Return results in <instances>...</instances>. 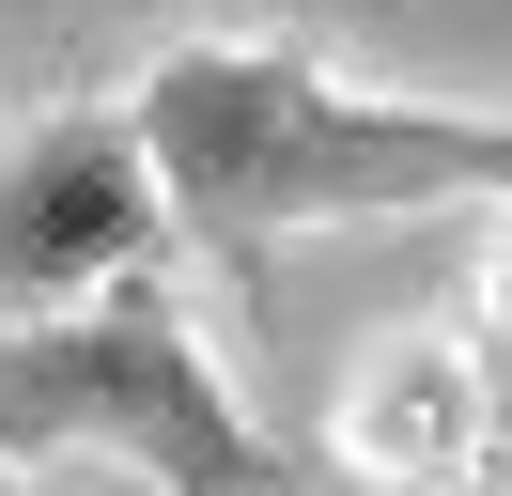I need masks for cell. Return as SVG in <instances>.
Wrapping results in <instances>:
<instances>
[{
  "label": "cell",
  "instance_id": "obj_1",
  "mask_svg": "<svg viewBox=\"0 0 512 496\" xmlns=\"http://www.w3.org/2000/svg\"><path fill=\"white\" fill-rule=\"evenodd\" d=\"M125 124H140V155H156L171 233H202L233 279H264L295 233L512 202V124L419 109V93H342L326 62L233 47V31H187V47L125 93Z\"/></svg>",
  "mask_w": 512,
  "mask_h": 496
},
{
  "label": "cell",
  "instance_id": "obj_2",
  "mask_svg": "<svg viewBox=\"0 0 512 496\" xmlns=\"http://www.w3.org/2000/svg\"><path fill=\"white\" fill-rule=\"evenodd\" d=\"M0 465H109V481H156V496H280V434L233 403V372L202 357V326L125 279L94 310H47V326H0Z\"/></svg>",
  "mask_w": 512,
  "mask_h": 496
},
{
  "label": "cell",
  "instance_id": "obj_3",
  "mask_svg": "<svg viewBox=\"0 0 512 496\" xmlns=\"http://www.w3.org/2000/svg\"><path fill=\"white\" fill-rule=\"evenodd\" d=\"M156 248H171V202H156V155L125 109H63L0 155V326L125 295Z\"/></svg>",
  "mask_w": 512,
  "mask_h": 496
},
{
  "label": "cell",
  "instance_id": "obj_4",
  "mask_svg": "<svg viewBox=\"0 0 512 496\" xmlns=\"http://www.w3.org/2000/svg\"><path fill=\"white\" fill-rule=\"evenodd\" d=\"M16 16H156V0H0V31Z\"/></svg>",
  "mask_w": 512,
  "mask_h": 496
},
{
  "label": "cell",
  "instance_id": "obj_5",
  "mask_svg": "<svg viewBox=\"0 0 512 496\" xmlns=\"http://www.w3.org/2000/svg\"><path fill=\"white\" fill-rule=\"evenodd\" d=\"M0 496H94V481H32V465H0Z\"/></svg>",
  "mask_w": 512,
  "mask_h": 496
},
{
  "label": "cell",
  "instance_id": "obj_6",
  "mask_svg": "<svg viewBox=\"0 0 512 496\" xmlns=\"http://www.w3.org/2000/svg\"><path fill=\"white\" fill-rule=\"evenodd\" d=\"M481 434H497V450H512V372H497V388H481Z\"/></svg>",
  "mask_w": 512,
  "mask_h": 496
}]
</instances>
